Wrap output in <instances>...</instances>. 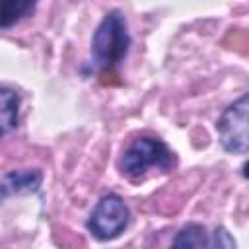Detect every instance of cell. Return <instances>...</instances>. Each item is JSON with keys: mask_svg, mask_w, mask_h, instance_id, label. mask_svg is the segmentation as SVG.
<instances>
[{"mask_svg": "<svg viewBox=\"0 0 249 249\" xmlns=\"http://www.w3.org/2000/svg\"><path fill=\"white\" fill-rule=\"evenodd\" d=\"M130 43L132 39L124 14L121 10L107 12L91 37V64L101 72L115 70L124 62Z\"/></svg>", "mask_w": 249, "mask_h": 249, "instance_id": "1", "label": "cell"}, {"mask_svg": "<svg viewBox=\"0 0 249 249\" xmlns=\"http://www.w3.org/2000/svg\"><path fill=\"white\" fill-rule=\"evenodd\" d=\"M177 158L171 148L156 136L134 138L119 158V169L128 179H142L150 169L167 171L175 167Z\"/></svg>", "mask_w": 249, "mask_h": 249, "instance_id": "2", "label": "cell"}, {"mask_svg": "<svg viewBox=\"0 0 249 249\" xmlns=\"http://www.w3.org/2000/svg\"><path fill=\"white\" fill-rule=\"evenodd\" d=\"M130 224V208L117 193L103 195L86 220V230L99 241L117 239Z\"/></svg>", "mask_w": 249, "mask_h": 249, "instance_id": "3", "label": "cell"}, {"mask_svg": "<svg viewBox=\"0 0 249 249\" xmlns=\"http://www.w3.org/2000/svg\"><path fill=\"white\" fill-rule=\"evenodd\" d=\"M247 109L249 95L241 93L233 103H230L216 123V132L220 138V146L228 154L245 156L247 154Z\"/></svg>", "mask_w": 249, "mask_h": 249, "instance_id": "4", "label": "cell"}, {"mask_svg": "<svg viewBox=\"0 0 249 249\" xmlns=\"http://www.w3.org/2000/svg\"><path fill=\"white\" fill-rule=\"evenodd\" d=\"M41 183L43 173L39 169H14L0 179V196L37 193Z\"/></svg>", "mask_w": 249, "mask_h": 249, "instance_id": "5", "label": "cell"}, {"mask_svg": "<svg viewBox=\"0 0 249 249\" xmlns=\"http://www.w3.org/2000/svg\"><path fill=\"white\" fill-rule=\"evenodd\" d=\"M21 97L16 89L0 86V136L12 132L19 123Z\"/></svg>", "mask_w": 249, "mask_h": 249, "instance_id": "6", "label": "cell"}, {"mask_svg": "<svg viewBox=\"0 0 249 249\" xmlns=\"http://www.w3.org/2000/svg\"><path fill=\"white\" fill-rule=\"evenodd\" d=\"M37 0H0V29H8L27 18Z\"/></svg>", "mask_w": 249, "mask_h": 249, "instance_id": "7", "label": "cell"}, {"mask_svg": "<svg viewBox=\"0 0 249 249\" xmlns=\"http://www.w3.org/2000/svg\"><path fill=\"white\" fill-rule=\"evenodd\" d=\"M173 247H210V233L202 224H187L173 237Z\"/></svg>", "mask_w": 249, "mask_h": 249, "instance_id": "8", "label": "cell"}, {"mask_svg": "<svg viewBox=\"0 0 249 249\" xmlns=\"http://www.w3.org/2000/svg\"><path fill=\"white\" fill-rule=\"evenodd\" d=\"M210 247H235V239L228 233L226 228H216L210 233Z\"/></svg>", "mask_w": 249, "mask_h": 249, "instance_id": "9", "label": "cell"}]
</instances>
